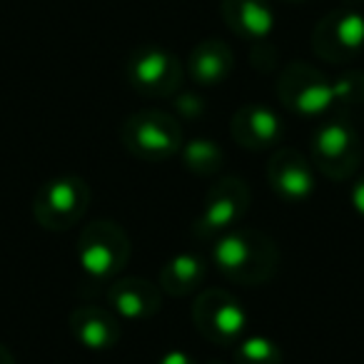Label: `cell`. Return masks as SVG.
<instances>
[{
  "label": "cell",
  "mask_w": 364,
  "mask_h": 364,
  "mask_svg": "<svg viewBox=\"0 0 364 364\" xmlns=\"http://www.w3.org/2000/svg\"><path fill=\"white\" fill-rule=\"evenodd\" d=\"M272 193L289 205H299L314 193V165L294 147H279L267 160Z\"/></svg>",
  "instance_id": "8fae6325"
},
{
  "label": "cell",
  "mask_w": 364,
  "mask_h": 364,
  "mask_svg": "<svg viewBox=\"0 0 364 364\" xmlns=\"http://www.w3.org/2000/svg\"><path fill=\"white\" fill-rule=\"evenodd\" d=\"M213 262L223 277L242 287L267 284L277 274L279 250L269 235L252 228H235L215 237Z\"/></svg>",
  "instance_id": "6da1fadb"
},
{
  "label": "cell",
  "mask_w": 364,
  "mask_h": 364,
  "mask_svg": "<svg viewBox=\"0 0 364 364\" xmlns=\"http://www.w3.org/2000/svg\"><path fill=\"white\" fill-rule=\"evenodd\" d=\"M312 50L327 63H347L364 50V18L354 11H334L317 23Z\"/></svg>",
  "instance_id": "30bf717a"
},
{
  "label": "cell",
  "mask_w": 364,
  "mask_h": 364,
  "mask_svg": "<svg viewBox=\"0 0 364 364\" xmlns=\"http://www.w3.org/2000/svg\"><path fill=\"white\" fill-rule=\"evenodd\" d=\"M349 200H352L354 213L362 215V218H364V175L359 177V180L352 185V193H349Z\"/></svg>",
  "instance_id": "44dd1931"
},
{
  "label": "cell",
  "mask_w": 364,
  "mask_h": 364,
  "mask_svg": "<svg viewBox=\"0 0 364 364\" xmlns=\"http://www.w3.org/2000/svg\"><path fill=\"white\" fill-rule=\"evenodd\" d=\"M205 277H208V267L200 255L193 252H180L165 262L160 269V289L170 297H188V294L198 292L203 287Z\"/></svg>",
  "instance_id": "e0dca14e"
},
{
  "label": "cell",
  "mask_w": 364,
  "mask_h": 364,
  "mask_svg": "<svg viewBox=\"0 0 364 364\" xmlns=\"http://www.w3.org/2000/svg\"><path fill=\"white\" fill-rule=\"evenodd\" d=\"M132 245L125 228L112 220H95L85 225L77 237V264L90 282H112L130 262Z\"/></svg>",
  "instance_id": "7a4b0ae2"
},
{
  "label": "cell",
  "mask_w": 364,
  "mask_h": 364,
  "mask_svg": "<svg viewBox=\"0 0 364 364\" xmlns=\"http://www.w3.org/2000/svg\"><path fill=\"white\" fill-rule=\"evenodd\" d=\"M284 354L277 342L262 334L242 337L235 344V364H282Z\"/></svg>",
  "instance_id": "d6986e66"
},
{
  "label": "cell",
  "mask_w": 364,
  "mask_h": 364,
  "mask_svg": "<svg viewBox=\"0 0 364 364\" xmlns=\"http://www.w3.org/2000/svg\"><path fill=\"white\" fill-rule=\"evenodd\" d=\"M277 95L294 115L317 117L334 105L332 82L307 63H289L277 80Z\"/></svg>",
  "instance_id": "9c48e42d"
},
{
  "label": "cell",
  "mask_w": 364,
  "mask_h": 364,
  "mask_svg": "<svg viewBox=\"0 0 364 364\" xmlns=\"http://www.w3.org/2000/svg\"><path fill=\"white\" fill-rule=\"evenodd\" d=\"M68 329L75 342L90 352H110L122 339L120 317L112 309H102L95 304L73 309L68 317Z\"/></svg>",
  "instance_id": "5bb4252c"
},
{
  "label": "cell",
  "mask_w": 364,
  "mask_h": 364,
  "mask_svg": "<svg viewBox=\"0 0 364 364\" xmlns=\"http://www.w3.org/2000/svg\"><path fill=\"white\" fill-rule=\"evenodd\" d=\"M193 322L208 342L218 347H235L245 337L247 312L230 292L220 287L203 289L193 304Z\"/></svg>",
  "instance_id": "52a82bcc"
},
{
  "label": "cell",
  "mask_w": 364,
  "mask_h": 364,
  "mask_svg": "<svg viewBox=\"0 0 364 364\" xmlns=\"http://www.w3.org/2000/svg\"><path fill=\"white\" fill-rule=\"evenodd\" d=\"M180 155H182L185 170L193 172V175H200V177L218 175L225 165L223 147L213 140H205V137H198V140H190L188 145H182Z\"/></svg>",
  "instance_id": "ac0fdd59"
},
{
  "label": "cell",
  "mask_w": 364,
  "mask_h": 364,
  "mask_svg": "<svg viewBox=\"0 0 364 364\" xmlns=\"http://www.w3.org/2000/svg\"><path fill=\"white\" fill-rule=\"evenodd\" d=\"M90 208V185L77 175H60L41 185L33 200L36 223L48 232L70 230Z\"/></svg>",
  "instance_id": "5b68a950"
},
{
  "label": "cell",
  "mask_w": 364,
  "mask_h": 364,
  "mask_svg": "<svg viewBox=\"0 0 364 364\" xmlns=\"http://www.w3.org/2000/svg\"><path fill=\"white\" fill-rule=\"evenodd\" d=\"M252 195L247 182L240 177H223L205 193L203 210L193 223V235L198 240H213L235 230L247 215Z\"/></svg>",
  "instance_id": "8992f818"
},
{
  "label": "cell",
  "mask_w": 364,
  "mask_h": 364,
  "mask_svg": "<svg viewBox=\"0 0 364 364\" xmlns=\"http://www.w3.org/2000/svg\"><path fill=\"white\" fill-rule=\"evenodd\" d=\"M289 3H302V0H289Z\"/></svg>",
  "instance_id": "cb8c5ba5"
},
{
  "label": "cell",
  "mask_w": 364,
  "mask_h": 364,
  "mask_svg": "<svg viewBox=\"0 0 364 364\" xmlns=\"http://www.w3.org/2000/svg\"><path fill=\"white\" fill-rule=\"evenodd\" d=\"M235 68V55L228 43L223 41H203L188 58V73L198 85L215 87L230 77Z\"/></svg>",
  "instance_id": "2e32d148"
},
{
  "label": "cell",
  "mask_w": 364,
  "mask_h": 364,
  "mask_svg": "<svg viewBox=\"0 0 364 364\" xmlns=\"http://www.w3.org/2000/svg\"><path fill=\"white\" fill-rule=\"evenodd\" d=\"M125 77L145 97H172L182 85V65L165 48L142 46L127 58Z\"/></svg>",
  "instance_id": "ba28073f"
},
{
  "label": "cell",
  "mask_w": 364,
  "mask_h": 364,
  "mask_svg": "<svg viewBox=\"0 0 364 364\" xmlns=\"http://www.w3.org/2000/svg\"><path fill=\"white\" fill-rule=\"evenodd\" d=\"M223 18L235 36L247 41H264L274 26L267 0H223Z\"/></svg>",
  "instance_id": "9a60e30c"
},
{
  "label": "cell",
  "mask_w": 364,
  "mask_h": 364,
  "mask_svg": "<svg viewBox=\"0 0 364 364\" xmlns=\"http://www.w3.org/2000/svg\"><path fill=\"white\" fill-rule=\"evenodd\" d=\"M120 142L132 157L145 162H162L180 155L185 137L170 112L140 110L132 112L120 127Z\"/></svg>",
  "instance_id": "3957f363"
},
{
  "label": "cell",
  "mask_w": 364,
  "mask_h": 364,
  "mask_svg": "<svg viewBox=\"0 0 364 364\" xmlns=\"http://www.w3.org/2000/svg\"><path fill=\"white\" fill-rule=\"evenodd\" d=\"M0 364H16V357H13L6 344H0Z\"/></svg>",
  "instance_id": "603a6c76"
},
{
  "label": "cell",
  "mask_w": 364,
  "mask_h": 364,
  "mask_svg": "<svg viewBox=\"0 0 364 364\" xmlns=\"http://www.w3.org/2000/svg\"><path fill=\"white\" fill-rule=\"evenodd\" d=\"M312 165L334 182L349 180L362 165V137L354 125L342 117L319 125L309 142Z\"/></svg>",
  "instance_id": "277c9868"
},
{
  "label": "cell",
  "mask_w": 364,
  "mask_h": 364,
  "mask_svg": "<svg viewBox=\"0 0 364 364\" xmlns=\"http://www.w3.org/2000/svg\"><path fill=\"white\" fill-rule=\"evenodd\" d=\"M157 364H198L193 357H190L188 352H180V349H170V352H165L160 357V362Z\"/></svg>",
  "instance_id": "7402d4cb"
},
{
  "label": "cell",
  "mask_w": 364,
  "mask_h": 364,
  "mask_svg": "<svg viewBox=\"0 0 364 364\" xmlns=\"http://www.w3.org/2000/svg\"><path fill=\"white\" fill-rule=\"evenodd\" d=\"M232 140L250 152H262L282 142L284 125L279 115L267 105H245L232 115L230 122Z\"/></svg>",
  "instance_id": "4fadbf2b"
},
{
  "label": "cell",
  "mask_w": 364,
  "mask_h": 364,
  "mask_svg": "<svg viewBox=\"0 0 364 364\" xmlns=\"http://www.w3.org/2000/svg\"><path fill=\"white\" fill-rule=\"evenodd\" d=\"M334 102L344 107H354L364 102V73H344L332 82Z\"/></svg>",
  "instance_id": "ffe728a7"
},
{
  "label": "cell",
  "mask_w": 364,
  "mask_h": 364,
  "mask_svg": "<svg viewBox=\"0 0 364 364\" xmlns=\"http://www.w3.org/2000/svg\"><path fill=\"white\" fill-rule=\"evenodd\" d=\"M107 307L127 322H145L162 307L160 284L142 277H122L107 287Z\"/></svg>",
  "instance_id": "7c38bea8"
}]
</instances>
